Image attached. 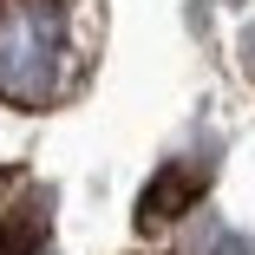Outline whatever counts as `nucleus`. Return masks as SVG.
I'll return each mask as SVG.
<instances>
[{
    "mask_svg": "<svg viewBox=\"0 0 255 255\" xmlns=\"http://www.w3.org/2000/svg\"><path fill=\"white\" fill-rule=\"evenodd\" d=\"M72 85V20L59 0H0V98L39 112Z\"/></svg>",
    "mask_w": 255,
    "mask_h": 255,
    "instance_id": "f257e3e1",
    "label": "nucleus"
}]
</instances>
